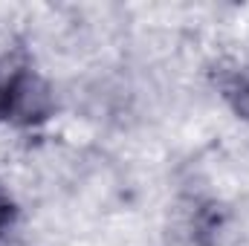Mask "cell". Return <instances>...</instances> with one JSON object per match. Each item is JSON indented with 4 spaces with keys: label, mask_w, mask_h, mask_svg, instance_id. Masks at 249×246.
Listing matches in <instances>:
<instances>
[{
    "label": "cell",
    "mask_w": 249,
    "mask_h": 246,
    "mask_svg": "<svg viewBox=\"0 0 249 246\" xmlns=\"http://www.w3.org/2000/svg\"><path fill=\"white\" fill-rule=\"evenodd\" d=\"M223 90H226V99L232 102V107L249 119V70H241V72H235L226 84H223Z\"/></svg>",
    "instance_id": "2"
},
{
    "label": "cell",
    "mask_w": 249,
    "mask_h": 246,
    "mask_svg": "<svg viewBox=\"0 0 249 246\" xmlns=\"http://www.w3.org/2000/svg\"><path fill=\"white\" fill-rule=\"evenodd\" d=\"M12 217H15V203H12L9 194L0 188V235L6 232V226L12 223Z\"/></svg>",
    "instance_id": "3"
},
{
    "label": "cell",
    "mask_w": 249,
    "mask_h": 246,
    "mask_svg": "<svg viewBox=\"0 0 249 246\" xmlns=\"http://www.w3.org/2000/svg\"><path fill=\"white\" fill-rule=\"evenodd\" d=\"M47 90L23 67L0 58V119H44Z\"/></svg>",
    "instance_id": "1"
}]
</instances>
